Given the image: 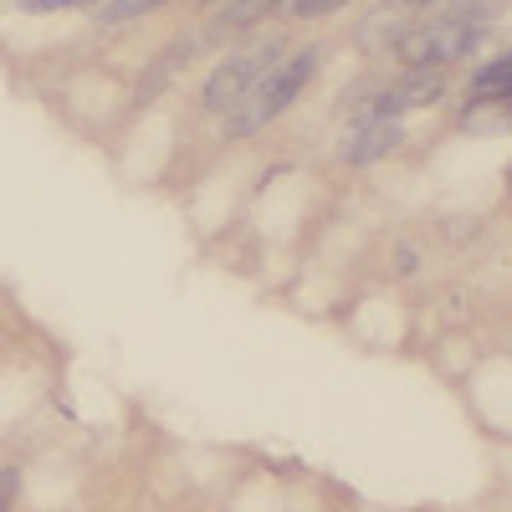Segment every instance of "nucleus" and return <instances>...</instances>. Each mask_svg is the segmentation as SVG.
<instances>
[{"mask_svg":"<svg viewBox=\"0 0 512 512\" xmlns=\"http://www.w3.org/2000/svg\"><path fill=\"white\" fill-rule=\"evenodd\" d=\"M487 36H492L487 16H425L410 21V31L395 41V57L405 62V72H441L451 62H466Z\"/></svg>","mask_w":512,"mask_h":512,"instance_id":"1","label":"nucleus"},{"mask_svg":"<svg viewBox=\"0 0 512 512\" xmlns=\"http://www.w3.org/2000/svg\"><path fill=\"white\" fill-rule=\"evenodd\" d=\"M318 62H323L318 47H297V52H287V57H282V62L251 88V98H246L236 113H226V134H231V139H246V134H256V128H267L272 118H282L287 103L313 82Z\"/></svg>","mask_w":512,"mask_h":512,"instance_id":"2","label":"nucleus"},{"mask_svg":"<svg viewBox=\"0 0 512 512\" xmlns=\"http://www.w3.org/2000/svg\"><path fill=\"white\" fill-rule=\"evenodd\" d=\"M287 57V47H282V41L277 36H262V41H251V47L246 52H236V57H226L216 72H210L205 77V93H200V103L210 108V113H236L246 98H251V88H256V82H262L277 62Z\"/></svg>","mask_w":512,"mask_h":512,"instance_id":"3","label":"nucleus"},{"mask_svg":"<svg viewBox=\"0 0 512 512\" xmlns=\"http://www.w3.org/2000/svg\"><path fill=\"white\" fill-rule=\"evenodd\" d=\"M292 0H216V11L205 21V41H231V36H246L262 21L282 16Z\"/></svg>","mask_w":512,"mask_h":512,"instance_id":"4","label":"nucleus"},{"mask_svg":"<svg viewBox=\"0 0 512 512\" xmlns=\"http://www.w3.org/2000/svg\"><path fill=\"white\" fill-rule=\"evenodd\" d=\"M400 139H405V128L395 118H364V123H354V134L344 144V164H374V159L390 154Z\"/></svg>","mask_w":512,"mask_h":512,"instance_id":"5","label":"nucleus"},{"mask_svg":"<svg viewBox=\"0 0 512 512\" xmlns=\"http://www.w3.org/2000/svg\"><path fill=\"white\" fill-rule=\"evenodd\" d=\"M461 128H472V134H502V128H512V98H472V108L461 113Z\"/></svg>","mask_w":512,"mask_h":512,"instance_id":"6","label":"nucleus"},{"mask_svg":"<svg viewBox=\"0 0 512 512\" xmlns=\"http://www.w3.org/2000/svg\"><path fill=\"white\" fill-rule=\"evenodd\" d=\"M466 98H512V52L482 62L472 72V93H466Z\"/></svg>","mask_w":512,"mask_h":512,"instance_id":"7","label":"nucleus"},{"mask_svg":"<svg viewBox=\"0 0 512 512\" xmlns=\"http://www.w3.org/2000/svg\"><path fill=\"white\" fill-rule=\"evenodd\" d=\"M159 0H108V6H98V26H118V21H134L139 11H154Z\"/></svg>","mask_w":512,"mask_h":512,"instance_id":"8","label":"nucleus"},{"mask_svg":"<svg viewBox=\"0 0 512 512\" xmlns=\"http://www.w3.org/2000/svg\"><path fill=\"white\" fill-rule=\"evenodd\" d=\"M338 6H344V0H292V16L297 21H318V16H328V11H338Z\"/></svg>","mask_w":512,"mask_h":512,"instance_id":"9","label":"nucleus"},{"mask_svg":"<svg viewBox=\"0 0 512 512\" xmlns=\"http://www.w3.org/2000/svg\"><path fill=\"white\" fill-rule=\"evenodd\" d=\"M11 507H16V466L0 472V512H11Z\"/></svg>","mask_w":512,"mask_h":512,"instance_id":"10","label":"nucleus"},{"mask_svg":"<svg viewBox=\"0 0 512 512\" xmlns=\"http://www.w3.org/2000/svg\"><path fill=\"white\" fill-rule=\"evenodd\" d=\"M26 11H67V6H93V0H16Z\"/></svg>","mask_w":512,"mask_h":512,"instance_id":"11","label":"nucleus"},{"mask_svg":"<svg viewBox=\"0 0 512 512\" xmlns=\"http://www.w3.org/2000/svg\"><path fill=\"white\" fill-rule=\"evenodd\" d=\"M390 6H400V11H410V6H420V11H431L436 0H390Z\"/></svg>","mask_w":512,"mask_h":512,"instance_id":"12","label":"nucleus"},{"mask_svg":"<svg viewBox=\"0 0 512 512\" xmlns=\"http://www.w3.org/2000/svg\"><path fill=\"white\" fill-rule=\"evenodd\" d=\"M507 190H512V164H507Z\"/></svg>","mask_w":512,"mask_h":512,"instance_id":"13","label":"nucleus"}]
</instances>
